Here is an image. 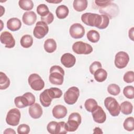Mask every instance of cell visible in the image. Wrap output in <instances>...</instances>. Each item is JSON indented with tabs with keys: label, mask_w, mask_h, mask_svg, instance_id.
I'll return each instance as SVG.
<instances>
[{
	"label": "cell",
	"mask_w": 134,
	"mask_h": 134,
	"mask_svg": "<svg viewBox=\"0 0 134 134\" xmlns=\"http://www.w3.org/2000/svg\"><path fill=\"white\" fill-rule=\"evenodd\" d=\"M80 95L79 89L75 86L70 87L64 94V100L68 105L74 104Z\"/></svg>",
	"instance_id": "obj_7"
},
{
	"label": "cell",
	"mask_w": 134,
	"mask_h": 134,
	"mask_svg": "<svg viewBox=\"0 0 134 134\" xmlns=\"http://www.w3.org/2000/svg\"><path fill=\"white\" fill-rule=\"evenodd\" d=\"M97 106L98 105L97 102L93 98L87 99L84 103V107L86 110L91 113L94 111Z\"/></svg>",
	"instance_id": "obj_28"
},
{
	"label": "cell",
	"mask_w": 134,
	"mask_h": 134,
	"mask_svg": "<svg viewBox=\"0 0 134 134\" xmlns=\"http://www.w3.org/2000/svg\"><path fill=\"white\" fill-rule=\"evenodd\" d=\"M72 50L78 54H88L93 51V48L90 44L82 41H77L73 43Z\"/></svg>",
	"instance_id": "obj_9"
},
{
	"label": "cell",
	"mask_w": 134,
	"mask_h": 134,
	"mask_svg": "<svg viewBox=\"0 0 134 134\" xmlns=\"http://www.w3.org/2000/svg\"><path fill=\"white\" fill-rule=\"evenodd\" d=\"M64 70L59 65H53L50 70L49 80L52 84L61 85L63 82Z\"/></svg>",
	"instance_id": "obj_3"
},
{
	"label": "cell",
	"mask_w": 134,
	"mask_h": 134,
	"mask_svg": "<svg viewBox=\"0 0 134 134\" xmlns=\"http://www.w3.org/2000/svg\"><path fill=\"white\" fill-rule=\"evenodd\" d=\"M133 29L134 28L132 27L129 30V37L131 40H133Z\"/></svg>",
	"instance_id": "obj_42"
},
{
	"label": "cell",
	"mask_w": 134,
	"mask_h": 134,
	"mask_svg": "<svg viewBox=\"0 0 134 134\" xmlns=\"http://www.w3.org/2000/svg\"><path fill=\"white\" fill-rule=\"evenodd\" d=\"M41 19L42 21L44 22L47 25L50 24L53 21L54 16L53 14L50 12L46 16L44 17H41Z\"/></svg>",
	"instance_id": "obj_40"
},
{
	"label": "cell",
	"mask_w": 134,
	"mask_h": 134,
	"mask_svg": "<svg viewBox=\"0 0 134 134\" xmlns=\"http://www.w3.org/2000/svg\"><path fill=\"white\" fill-rule=\"evenodd\" d=\"M57 124L58 122L56 121H52L50 122L47 126V129L48 131L51 134H55Z\"/></svg>",
	"instance_id": "obj_38"
},
{
	"label": "cell",
	"mask_w": 134,
	"mask_h": 134,
	"mask_svg": "<svg viewBox=\"0 0 134 134\" xmlns=\"http://www.w3.org/2000/svg\"><path fill=\"white\" fill-rule=\"evenodd\" d=\"M35 100L36 98L34 94L30 92H27L22 96L15 97L14 103L17 108H22L32 105L35 103Z\"/></svg>",
	"instance_id": "obj_4"
},
{
	"label": "cell",
	"mask_w": 134,
	"mask_h": 134,
	"mask_svg": "<svg viewBox=\"0 0 134 134\" xmlns=\"http://www.w3.org/2000/svg\"><path fill=\"white\" fill-rule=\"evenodd\" d=\"M124 95L129 99L134 98V87L132 86H127L123 90Z\"/></svg>",
	"instance_id": "obj_34"
},
{
	"label": "cell",
	"mask_w": 134,
	"mask_h": 134,
	"mask_svg": "<svg viewBox=\"0 0 134 134\" xmlns=\"http://www.w3.org/2000/svg\"><path fill=\"white\" fill-rule=\"evenodd\" d=\"M69 13V8L68 7L64 5L59 6L55 10V14L57 17L59 19L65 18Z\"/></svg>",
	"instance_id": "obj_21"
},
{
	"label": "cell",
	"mask_w": 134,
	"mask_h": 134,
	"mask_svg": "<svg viewBox=\"0 0 134 134\" xmlns=\"http://www.w3.org/2000/svg\"><path fill=\"white\" fill-rule=\"evenodd\" d=\"M44 48L46 52L52 53L57 49V43L53 39H48L44 43Z\"/></svg>",
	"instance_id": "obj_22"
},
{
	"label": "cell",
	"mask_w": 134,
	"mask_h": 134,
	"mask_svg": "<svg viewBox=\"0 0 134 134\" xmlns=\"http://www.w3.org/2000/svg\"><path fill=\"white\" fill-rule=\"evenodd\" d=\"M81 20L85 25L89 26L96 27L100 29H105L109 23V18L107 15L91 13H86L82 14Z\"/></svg>",
	"instance_id": "obj_1"
},
{
	"label": "cell",
	"mask_w": 134,
	"mask_h": 134,
	"mask_svg": "<svg viewBox=\"0 0 134 134\" xmlns=\"http://www.w3.org/2000/svg\"><path fill=\"white\" fill-rule=\"evenodd\" d=\"M29 114L31 117L34 119H38L42 115V109L38 103H34L31 105L28 109Z\"/></svg>",
	"instance_id": "obj_17"
},
{
	"label": "cell",
	"mask_w": 134,
	"mask_h": 134,
	"mask_svg": "<svg viewBox=\"0 0 134 134\" xmlns=\"http://www.w3.org/2000/svg\"><path fill=\"white\" fill-rule=\"evenodd\" d=\"M37 15L33 11H29L25 12L22 17L23 23L28 26L32 25L36 21Z\"/></svg>",
	"instance_id": "obj_19"
},
{
	"label": "cell",
	"mask_w": 134,
	"mask_h": 134,
	"mask_svg": "<svg viewBox=\"0 0 134 134\" xmlns=\"http://www.w3.org/2000/svg\"><path fill=\"white\" fill-rule=\"evenodd\" d=\"M49 3H60L62 2V1H47Z\"/></svg>",
	"instance_id": "obj_44"
},
{
	"label": "cell",
	"mask_w": 134,
	"mask_h": 134,
	"mask_svg": "<svg viewBox=\"0 0 134 134\" xmlns=\"http://www.w3.org/2000/svg\"><path fill=\"white\" fill-rule=\"evenodd\" d=\"M87 39L93 43L97 42L100 38L99 32L95 30H91L87 33Z\"/></svg>",
	"instance_id": "obj_29"
},
{
	"label": "cell",
	"mask_w": 134,
	"mask_h": 134,
	"mask_svg": "<svg viewBox=\"0 0 134 134\" xmlns=\"http://www.w3.org/2000/svg\"><path fill=\"white\" fill-rule=\"evenodd\" d=\"M124 81L127 83H132L134 81V73L133 71H128L124 75Z\"/></svg>",
	"instance_id": "obj_37"
},
{
	"label": "cell",
	"mask_w": 134,
	"mask_h": 134,
	"mask_svg": "<svg viewBox=\"0 0 134 134\" xmlns=\"http://www.w3.org/2000/svg\"><path fill=\"white\" fill-rule=\"evenodd\" d=\"M29 131L30 127L27 124H21L17 128V133L19 134H28Z\"/></svg>",
	"instance_id": "obj_36"
},
{
	"label": "cell",
	"mask_w": 134,
	"mask_h": 134,
	"mask_svg": "<svg viewBox=\"0 0 134 134\" xmlns=\"http://www.w3.org/2000/svg\"><path fill=\"white\" fill-rule=\"evenodd\" d=\"M104 105L112 116L119 115L120 111V105L115 98L111 97H106L104 100Z\"/></svg>",
	"instance_id": "obj_5"
},
{
	"label": "cell",
	"mask_w": 134,
	"mask_h": 134,
	"mask_svg": "<svg viewBox=\"0 0 134 134\" xmlns=\"http://www.w3.org/2000/svg\"><path fill=\"white\" fill-rule=\"evenodd\" d=\"M94 120L99 124L104 123L106 119V115L103 108L98 106L97 108L92 112Z\"/></svg>",
	"instance_id": "obj_15"
},
{
	"label": "cell",
	"mask_w": 134,
	"mask_h": 134,
	"mask_svg": "<svg viewBox=\"0 0 134 134\" xmlns=\"http://www.w3.org/2000/svg\"><path fill=\"white\" fill-rule=\"evenodd\" d=\"M20 42L23 48H28L33 44V38L32 36L29 35H25L21 38Z\"/></svg>",
	"instance_id": "obj_25"
},
{
	"label": "cell",
	"mask_w": 134,
	"mask_h": 134,
	"mask_svg": "<svg viewBox=\"0 0 134 134\" xmlns=\"http://www.w3.org/2000/svg\"><path fill=\"white\" fill-rule=\"evenodd\" d=\"M95 3L97 5L101 7H105L109 5L111 1H95Z\"/></svg>",
	"instance_id": "obj_41"
},
{
	"label": "cell",
	"mask_w": 134,
	"mask_h": 134,
	"mask_svg": "<svg viewBox=\"0 0 134 134\" xmlns=\"http://www.w3.org/2000/svg\"><path fill=\"white\" fill-rule=\"evenodd\" d=\"M37 12L41 16V17H44L46 16L50 11L48 7L46 4H41L38 6L37 8Z\"/></svg>",
	"instance_id": "obj_32"
},
{
	"label": "cell",
	"mask_w": 134,
	"mask_h": 134,
	"mask_svg": "<svg viewBox=\"0 0 134 134\" xmlns=\"http://www.w3.org/2000/svg\"><path fill=\"white\" fill-rule=\"evenodd\" d=\"M0 40L1 43L5 44L7 48H12L15 45V40L12 34L8 31H4L1 33Z\"/></svg>",
	"instance_id": "obj_14"
},
{
	"label": "cell",
	"mask_w": 134,
	"mask_h": 134,
	"mask_svg": "<svg viewBox=\"0 0 134 134\" xmlns=\"http://www.w3.org/2000/svg\"><path fill=\"white\" fill-rule=\"evenodd\" d=\"M99 68H102V64L99 61L93 62L90 66L89 70L92 74H94L95 71Z\"/></svg>",
	"instance_id": "obj_39"
},
{
	"label": "cell",
	"mask_w": 134,
	"mask_h": 134,
	"mask_svg": "<svg viewBox=\"0 0 134 134\" xmlns=\"http://www.w3.org/2000/svg\"><path fill=\"white\" fill-rule=\"evenodd\" d=\"M82 121L81 116L78 113H72L69 116L66 123L68 131L73 132L77 130Z\"/></svg>",
	"instance_id": "obj_6"
},
{
	"label": "cell",
	"mask_w": 134,
	"mask_h": 134,
	"mask_svg": "<svg viewBox=\"0 0 134 134\" xmlns=\"http://www.w3.org/2000/svg\"><path fill=\"white\" fill-rule=\"evenodd\" d=\"M93 75L95 80L98 82H104L107 77L106 71L102 68H99L97 70Z\"/></svg>",
	"instance_id": "obj_23"
},
{
	"label": "cell",
	"mask_w": 134,
	"mask_h": 134,
	"mask_svg": "<svg viewBox=\"0 0 134 134\" xmlns=\"http://www.w3.org/2000/svg\"><path fill=\"white\" fill-rule=\"evenodd\" d=\"M28 83L31 88L37 91H41L44 86V82L39 75L32 73L28 77Z\"/></svg>",
	"instance_id": "obj_8"
},
{
	"label": "cell",
	"mask_w": 134,
	"mask_h": 134,
	"mask_svg": "<svg viewBox=\"0 0 134 134\" xmlns=\"http://www.w3.org/2000/svg\"><path fill=\"white\" fill-rule=\"evenodd\" d=\"M20 116V112L18 109L12 108L7 113L6 117V123L10 126H16L19 123Z\"/></svg>",
	"instance_id": "obj_10"
},
{
	"label": "cell",
	"mask_w": 134,
	"mask_h": 134,
	"mask_svg": "<svg viewBox=\"0 0 134 134\" xmlns=\"http://www.w3.org/2000/svg\"><path fill=\"white\" fill-rule=\"evenodd\" d=\"M129 61V57L127 53L124 51H119L115 55L114 63L118 69L125 68Z\"/></svg>",
	"instance_id": "obj_12"
},
{
	"label": "cell",
	"mask_w": 134,
	"mask_h": 134,
	"mask_svg": "<svg viewBox=\"0 0 134 134\" xmlns=\"http://www.w3.org/2000/svg\"><path fill=\"white\" fill-rule=\"evenodd\" d=\"M68 132L66 127V123L64 121L58 122L55 134L66 133Z\"/></svg>",
	"instance_id": "obj_35"
},
{
	"label": "cell",
	"mask_w": 134,
	"mask_h": 134,
	"mask_svg": "<svg viewBox=\"0 0 134 134\" xmlns=\"http://www.w3.org/2000/svg\"><path fill=\"white\" fill-rule=\"evenodd\" d=\"M4 133H16V132L12 128H7L4 131Z\"/></svg>",
	"instance_id": "obj_43"
},
{
	"label": "cell",
	"mask_w": 134,
	"mask_h": 134,
	"mask_svg": "<svg viewBox=\"0 0 134 134\" xmlns=\"http://www.w3.org/2000/svg\"><path fill=\"white\" fill-rule=\"evenodd\" d=\"M107 91L110 94L116 96L120 93V88L118 85L116 84H111L108 86Z\"/></svg>",
	"instance_id": "obj_33"
},
{
	"label": "cell",
	"mask_w": 134,
	"mask_h": 134,
	"mask_svg": "<svg viewBox=\"0 0 134 134\" xmlns=\"http://www.w3.org/2000/svg\"><path fill=\"white\" fill-rule=\"evenodd\" d=\"M70 35L74 39L82 38L85 34L84 27L79 23H74L72 25L69 29Z\"/></svg>",
	"instance_id": "obj_13"
},
{
	"label": "cell",
	"mask_w": 134,
	"mask_h": 134,
	"mask_svg": "<svg viewBox=\"0 0 134 134\" xmlns=\"http://www.w3.org/2000/svg\"><path fill=\"white\" fill-rule=\"evenodd\" d=\"M120 111L125 115H129L131 114L133 109V106L132 104L128 101H125L122 102L120 105Z\"/></svg>",
	"instance_id": "obj_26"
},
{
	"label": "cell",
	"mask_w": 134,
	"mask_h": 134,
	"mask_svg": "<svg viewBox=\"0 0 134 134\" xmlns=\"http://www.w3.org/2000/svg\"><path fill=\"white\" fill-rule=\"evenodd\" d=\"M61 63L67 68H70L73 66L76 62L75 57L70 53L63 54L61 58Z\"/></svg>",
	"instance_id": "obj_16"
},
{
	"label": "cell",
	"mask_w": 134,
	"mask_h": 134,
	"mask_svg": "<svg viewBox=\"0 0 134 134\" xmlns=\"http://www.w3.org/2000/svg\"><path fill=\"white\" fill-rule=\"evenodd\" d=\"M18 5L21 9L24 10H30L34 7V3L31 0H20Z\"/></svg>",
	"instance_id": "obj_30"
},
{
	"label": "cell",
	"mask_w": 134,
	"mask_h": 134,
	"mask_svg": "<svg viewBox=\"0 0 134 134\" xmlns=\"http://www.w3.org/2000/svg\"><path fill=\"white\" fill-rule=\"evenodd\" d=\"M49 27L46 23L43 21H38L33 31L34 36L37 39L43 38L48 32Z\"/></svg>",
	"instance_id": "obj_11"
},
{
	"label": "cell",
	"mask_w": 134,
	"mask_h": 134,
	"mask_svg": "<svg viewBox=\"0 0 134 134\" xmlns=\"http://www.w3.org/2000/svg\"><path fill=\"white\" fill-rule=\"evenodd\" d=\"M21 26V23L20 19L17 18H12L8 20L7 21V28L12 31H15L18 30Z\"/></svg>",
	"instance_id": "obj_20"
},
{
	"label": "cell",
	"mask_w": 134,
	"mask_h": 134,
	"mask_svg": "<svg viewBox=\"0 0 134 134\" xmlns=\"http://www.w3.org/2000/svg\"><path fill=\"white\" fill-rule=\"evenodd\" d=\"M52 112V115L54 118L57 119H60L66 116L68 110L64 106L58 105L53 107Z\"/></svg>",
	"instance_id": "obj_18"
},
{
	"label": "cell",
	"mask_w": 134,
	"mask_h": 134,
	"mask_svg": "<svg viewBox=\"0 0 134 134\" xmlns=\"http://www.w3.org/2000/svg\"><path fill=\"white\" fill-rule=\"evenodd\" d=\"M73 6L74 9L77 12H82L87 8V1L86 0H74Z\"/></svg>",
	"instance_id": "obj_24"
},
{
	"label": "cell",
	"mask_w": 134,
	"mask_h": 134,
	"mask_svg": "<svg viewBox=\"0 0 134 134\" xmlns=\"http://www.w3.org/2000/svg\"><path fill=\"white\" fill-rule=\"evenodd\" d=\"M10 85V80L7 76L3 72H0V89L5 90Z\"/></svg>",
	"instance_id": "obj_27"
},
{
	"label": "cell",
	"mask_w": 134,
	"mask_h": 134,
	"mask_svg": "<svg viewBox=\"0 0 134 134\" xmlns=\"http://www.w3.org/2000/svg\"><path fill=\"white\" fill-rule=\"evenodd\" d=\"M62 95V91L57 87H51L43 91L39 96L40 102L44 107H49L53 98L61 97Z\"/></svg>",
	"instance_id": "obj_2"
},
{
	"label": "cell",
	"mask_w": 134,
	"mask_h": 134,
	"mask_svg": "<svg viewBox=\"0 0 134 134\" xmlns=\"http://www.w3.org/2000/svg\"><path fill=\"white\" fill-rule=\"evenodd\" d=\"M124 128L128 131H133L134 129V119L133 117L127 118L123 124Z\"/></svg>",
	"instance_id": "obj_31"
}]
</instances>
